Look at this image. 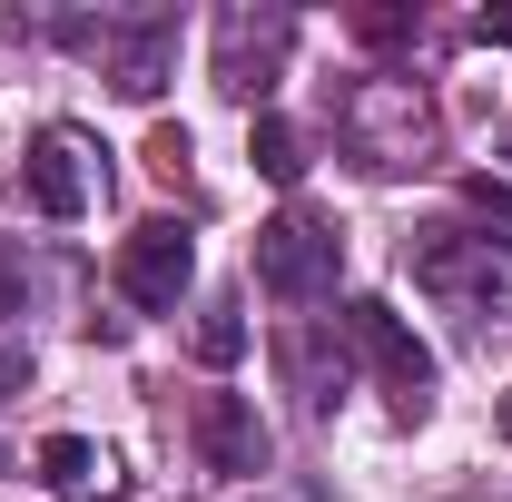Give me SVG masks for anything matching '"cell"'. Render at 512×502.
Segmentation results:
<instances>
[{"label": "cell", "instance_id": "obj_7", "mask_svg": "<svg viewBox=\"0 0 512 502\" xmlns=\"http://www.w3.org/2000/svg\"><path fill=\"white\" fill-rule=\"evenodd\" d=\"M286 50H296V20L286 10H217V89L227 99H266Z\"/></svg>", "mask_w": 512, "mask_h": 502}, {"label": "cell", "instance_id": "obj_9", "mask_svg": "<svg viewBox=\"0 0 512 502\" xmlns=\"http://www.w3.org/2000/svg\"><path fill=\"white\" fill-rule=\"evenodd\" d=\"M197 453H207L217 473H266V424H256V404L207 394V404H197Z\"/></svg>", "mask_w": 512, "mask_h": 502}, {"label": "cell", "instance_id": "obj_6", "mask_svg": "<svg viewBox=\"0 0 512 502\" xmlns=\"http://www.w3.org/2000/svg\"><path fill=\"white\" fill-rule=\"evenodd\" d=\"M188 276H197V237H188V217H138V227L119 237V296H128V306L168 315L178 296H188Z\"/></svg>", "mask_w": 512, "mask_h": 502}, {"label": "cell", "instance_id": "obj_16", "mask_svg": "<svg viewBox=\"0 0 512 502\" xmlns=\"http://www.w3.org/2000/svg\"><path fill=\"white\" fill-rule=\"evenodd\" d=\"M355 30H365V40H404L414 20H404V10H355Z\"/></svg>", "mask_w": 512, "mask_h": 502}, {"label": "cell", "instance_id": "obj_14", "mask_svg": "<svg viewBox=\"0 0 512 502\" xmlns=\"http://www.w3.org/2000/svg\"><path fill=\"white\" fill-rule=\"evenodd\" d=\"M463 207L493 227V247H512V188H503V178H463Z\"/></svg>", "mask_w": 512, "mask_h": 502}, {"label": "cell", "instance_id": "obj_11", "mask_svg": "<svg viewBox=\"0 0 512 502\" xmlns=\"http://www.w3.org/2000/svg\"><path fill=\"white\" fill-rule=\"evenodd\" d=\"M276 365H286V384H296V394H306L316 414L335 404V384H345V355H325L306 325H286V335H276Z\"/></svg>", "mask_w": 512, "mask_h": 502}, {"label": "cell", "instance_id": "obj_12", "mask_svg": "<svg viewBox=\"0 0 512 502\" xmlns=\"http://www.w3.org/2000/svg\"><path fill=\"white\" fill-rule=\"evenodd\" d=\"M247 158H256V178H276V188H296V178H306V138L276 119V109H256V128H247Z\"/></svg>", "mask_w": 512, "mask_h": 502}, {"label": "cell", "instance_id": "obj_5", "mask_svg": "<svg viewBox=\"0 0 512 502\" xmlns=\"http://www.w3.org/2000/svg\"><path fill=\"white\" fill-rule=\"evenodd\" d=\"M345 345H355V355L384 375L394 414H424V404H434V355L414 345V325L384 306V296H355V306H345Z\"/></svg>", "mask_w": 512, "mask_h": 502}, {"label": "cell", "instance_id": "obj_18", "mask_svg": "<svg viewBox=\"0 0 512 502\" xmlns=\"http://www.w3.org/2000/svg\"><path fill=\"white\" fill-rule=\"evenodd\" d=\"M20 384H30V355H20V345H0V394H20Z\"/></svg>", "mask_w": 512, "mask_h": 502}, {"label": "cell", "instance_id": "obj_2", "mask_svg": "<svg viewBox=\"0 0 512 502\" xmlns=\"http://www.w3.org/2000/svg\"><path fill=\"white\" fill-rule=\"evenodd\" d=\"M404 266H414V286L444 315H473V325H483V315L512 306V247L473 237V227H414V237H404Z\"/></svg>", "mask_w": 512, "mask_h": 502}, {"label": "cell", "instance_id": "obj_15", "mask_svg": "<svg viewBox=\"0 0 512 502\" xmlns=\"http://www.w3.org/2000/svg\"><path fill=\"white\" fill-rule=\"evenodd\" d=\"M148 168L178 178V168H188V128H158V138H148Z\"/></svg>", "mask_w": 512, "mask_h": 502}, {"label": "cell", "instance_id": "obj_8", "mask_svg": "<svg viewBox=\"0 0 512 502\" xmlns=\"http://www.w3.org/2000/svg\"><path fill=\"white\" fill-rule=\"evenodd\" d=\"M30 207L40 217H79L89 197H99V148L79 138V128H40V148H30Z\"/></svg>", "mask_w": 512, "mask_h": 502}, {"label": "cell", "instance_id": "obj_13", "mask_svg": "<svg viewBox=\"0 0 512 502\" xmlns=\"http://www.w3.org/2000/svg\"><path fill=\"white\" fill-rule=\"evenodd\" d=\"M197 355H207V365H237V355H247V325H237V306H227V296L197 315Z\"/></svg>", "mask_w": 512, "mask_h": 502}, {"label": "cell", "instance_id": "obj_19", "mask_svg": "<svg viewBox=\"0 0 512 502\" xmlns=\"http://www.w3.org/2000/svg\"><path fill=\"white\" fill-rule=\"evenodd\" d=\"M0 315H20V276H10V256H0Z\"/></svg>", "mask_w": 512, "mask_h": 502}, {"label": "cell", "instance_id": "obj_4", "mask_svg": "<svg viewBox=\"0 0 512 502\" xmlns=\"http://www.w3.org/2000/svg\"><path fill=\"white\" fill-rule=\"evenodd\" d=\"M335 266H345V237L325 227L316 207H286V217H266V227H256V286H266V296H286V306L335 296Z\"/></svg>", "mask_w": 512, "mask_h": 502}, {"label": "cell", "instance_id": "obj_1", "mask_svg": "<svg viewBox=\"0 0 512 502\" xmlns=\"http://www.w3.org/2000/svg\"><path fill=\"white\" fill-rule=\"evenodd\" d=\"M335 138H345V158H355L365 178H404V168H424V148H434V109H424L414 79H355V89L335 99Z\"/></svg>", "mask_w": 512, "mask_h": 502}, {"label": "cell", "instance_id": "obj_20", "mask_svg": "<svg viewBox=\"0 0 512 502\" xmlns=\"http://www.w3.org/2000/svg\"><path fill=\"white\" fill-rule=\"evenodd\" d=\"M503 434H512V394H503Z\"/></svg>", "mask_w": 512, "mask_h": 502}, {"label": "cell", "instance_id": "obj_10", "mask_svg": "<svg viewBox=\"0 0 512 502\" xmlns=\"http://www.w3.org/2000/svg\"><path fill=\"white\" fill-rule=\"evenodd\" d=\"M40 483H50L60 502H99L109 483H119V463H109L89 434H50L40 443Z\"/></svg>", "mask_w": 512, "mask_h": 502}, {"label": "cell", "instance_id": "obj_17", "mask_svg": "<svg viewBox=\"0 0 512 502\" xmlns=\"http://www.w3.org/2000/svg\"><path fill=\"white\" fill-rule=\"evenodd\" d=\"M473 40H483V50H512V10H483V20H473Z\"/></svg>", "mask_w": 512, "mask_h": 502}, {"label": "cell", "instance_id": "obj_3", "mask_svg": "<svg viewBox=\"0 0 512 502\" xmlns=\"http://www.w3.org/2000/svg\"><path fill=\"white\" fill-rule=\"evenodd\" d=\"M60 40L79 50V60L109 69L119 99H158V89H168V50H178V30H168L158 10H138V20H119V10H99V20H60Z\"/></svg>", "mask_w": 512, "mask_h": 502}]
</instances>
